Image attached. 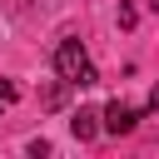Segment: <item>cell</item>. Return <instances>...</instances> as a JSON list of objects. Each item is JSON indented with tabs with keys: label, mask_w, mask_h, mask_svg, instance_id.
Segmentation results:
<instances>
[{
	"label": "cell",
	"mask_w": 159,
	"mask_h": 159,
	"mask_svg": "<svg viewBox=\"0 0 159 159\" xmlns=\"http://www.w3.org/2000/svg\"><path fill=\"white\" fill-rule=\"evenodd\" d=\"M40 99H45V109H60V104H65V80H60V84H45Z\"/></svg>",
	"instance_id": "obj_4"
},
{
	"label": "cell",
	"mask_w": 159,
	"mask_h": 159,
	"mask_svg": "<svg viewBox=\"0 0 159 159\" xmlns=\"http://www.w3.org/2000/svg\"><path fill=\"white\" fill-rule=\"evenodd\" d=\"M70 129H75V139H94L104 124H99V109H80L75 119H70Z\"/></svg>",
	"instance_id": "obj_3"
},
{
	"label": "cell",
	"mask_w": 159,
	"mask_h": 159,
	"mask_svg": "<svg viewBox=\"0 0 159 159\" xmlns=\"http://www.w3.org/2000/svg\"><path fill=\"white\" fill-rule=\"evenodd\" d=\"M149 109H159V84H154V89H149Z\"/></svg>",
	"instance_id": "obj_6"
},
{
	"label": "cell",
	"mask_w": 159,
	"mask_h": 159,
	"mask_svg": "<svg viewBox=\"0 0 159 159\" xmlns=\"http://www.w3.org/2000/svg\"><path fill=\"white\" fill-rule=\"evenodd\" d=\"M99 119H104V129H109V134H134L139 109H134V104H124V99H109V104L99 109Z\"/></svg>",
	"instance_id": "obj_2"
},
{
	"label": "cell",
	"mask_w": 159,
	"mask_h": 159,
	"mask_svg": "<svg viewBox=\"0 0 159 159\" xmlns=\"http://www.w3.org/2000/svg\"><path fill=\"white\" fill-rule=\"evenodd\" d=\"M10 104H15V84H10V80H0V114H5Z\"/></svg>",
	"instance_id": "obj_5"
},
{
	"label": "cell",
	"mask_w": 159,
	"mask_h": 159,
	"mask_svg": "<svg viewBox=\"0 0 159 159\" xmlns=\"http://www.w3.org/2000/svg\"><path fill=\"white\" fill-rule=\"evenodd\" d=\"M55 70H60L65 84H80V89L99 84V70L89 65V55H84V45H80L75 35H65V40L55 45Z\"/></svg>",
	"instance_id": "obj_1"
}]
</instances>
